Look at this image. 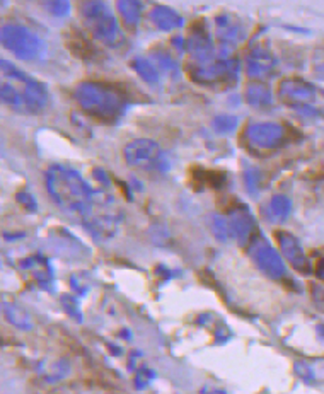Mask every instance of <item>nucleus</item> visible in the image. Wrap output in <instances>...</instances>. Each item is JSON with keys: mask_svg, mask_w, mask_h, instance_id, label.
<instances>
[{"mask_svg": "<svg viewBox=\"0 0 324 394\" xmlns=\"http://www.w3.org/2000/svg\"><path fill=\"white\" fill-rule=\"evenodd\" d=\"M0 103L22 115H38L48 106V90L14 63L0 60Z\"/></svg>", "mask_w": 324, "mask_h": 394, "instance_id": "nucleus-1", "label": "nucleus"}, {"mask_svg": "<svg viewBox=\"0 0 324 394\" xmlns=\"http://www.w3.org/2000/svg\"><path fill=\"white\" fill-rule=\"evenodd\" d=\"M47 188L56 205L67 214L77 215L82 221L92 214L96 195L74 169L65 166H51L47 173Z\"/></svg>", "mask_w": 324, "mask_h": 394, "instance_id": "nucleus-2", "label": "nucleus"}, {"mask_svg": "<svg viewBox=\"0 0 324 394\" xmlns=\"http://www.w3.org/2000/svg\"><path fill=\"white\" fill-rule=\"evenodd\" d=\"M75 100L89 116L106 123L122 118L127 108L125 97L115 86L97 81L79 84L75 89Z\"/></svg>", "mask_w": 324, "mask_h": 394, "instance_id": "nucleus-3", "label": "nucleus"}, {"mask_svg": "<svg viewBox=\"0 0 324 394\" xmlns=\"http://www.w3.org/2000/svg\"><path fill=\"white\" fill-rule=\"evenodd\" d=\"M82 17H84V22L88 24L94 38L99 40L101 43L111 48L123 45L125 36H123L122 28L104 2L94 0V2L82 3Z\"/></svg>", "mask_w": 324, "mask_h": 394, "instance_id": "nucleus-4", "label": "nucleus"}, {"mask_svg": "<svg viewBox=\"0 0 324 394\" xmlns=\"http://www.w3.org/2000/svg\"><path fill=\"white\" fill-rule=\"evenodd\" d=\"M0 45L21 60H35L43 52L40 36L19 24L0 26Z\"/></svg>", "mask_w": 324, "mask_h": 394, "instance_id": "nucleus-5", "label": "nucleus"}, {"mask_svg": "<svg viewBox=\"0 0 324 394\" xmlns=\"http://www.w3.org/2000/svg\"><path fill=\"white\" fill-rule=\"evenodd\" d=\"M125 161L128 166L137 169H150L161 168L162 162V150L159 143L149 139H137L131 140L125 147Z\"/></svg>", "mask_w": 324, "mask_h": 394, "instance_id": "nucleus-6", "label": "nucleus"}, {"mask_svg": "<svg viewBox=\"0 0 324 394\" xmlns=\"http://www.w3.org/2000/svg\"><path fill=\"white\" fill-rule=\"evenodd\" d=\"M231 60H218L212 63H197L188 69V74L195 82H202V84H212V82H220L225 79H231Z\"/></svg>", "mask_w": 324, "mask_h": 394, "instance_id": "nucleus-7", "label": "nucleus"}, {"mask_svg": "<svg viewBox=\"0 0 324 394\" xmlns=\"http://www.w3.org/2000/svg\"><path fill=\"white\" fill-rule=\"evenodd\" d=\"M188 50L191 52L193 58L197 63H209L213 58V45L209 35H206L205 28H193L190 36L186 40Z\"/></svg>", "mask_w": 324, "mask_h": 394, "instance_id": "nucleus-8", "label": "nucleus"}, {"mask_svg": "<svg viewBox=\"0 0 324 394\" xmlns=\"http://www.w3.org/2000/svg\"><path fill=\"white\" fill-rule=\"evenodd\" d=\"M252 258H254V263L258 265L259 270L263 274H266L271 278H280L284 275V263H282L280 256L277 255L275 249H271L270 246L266 244H259L254 248V253H252Z\"/></svg>", "mask_w": 324, "mask_h": 394, "instance_id": "nucleus-9", "label": "nucleus"}, {"mask_svg": "<svg viewBox=\"0 0 324 394\" xmlns=\"http://www.w3.org/2000/svg\"><path fill=\"white\" fill-rule=\"evenodd\" d=\"M277 239L278 244H280L282 251L290 263L293 265V268L300 271H307L309 270V265H307V258L304 255L302 248H300L299 241L292 236V234L287 233H278L277 234Z\"/></svg>", "mask_w": 324, "mask_h": 394, "instance_id": "nucleus-10", "label": "nucleus"}, {"mask_svg": "<svg viewBox=\"0 0 324 394\" xmlns=\"http://www.w3.org/2000/svg\"><path fill=\"white\" fill-rule=\"evenodd\" d=\"M246 137L254 145L270 147L280 140L282 128L277 125H250L246 130Z\"/></svg>", "mask_w": 324, "mask_h": 394, "instance_id": "nucleus-11", "label": "nucleus"}, {"mask_svg": "<svg viewBox=\"0 0 324 394\" xmlns=\"http://www.w3.org/2000/svg\"><path fill=\"white\" fill-rule=\"evenodd\" d=\"M229 226H231L232 237H236L241 244H248L254 230V222H252L250 214H244L243 210L234 212L231 217L227 219Z\"/></svg>", "mask_w": 324, "mask_h": 394, "instance_id": "nucleus-12", "label": "nucleus"}, {"mask_svg": "<svg viewBox=\"0 0 324 394\" xmlns=\"http://www.w3.org/2000/svg\"><path fill=\"white\" fill-rule=\"evenodd\" d=\"M150 21L154 22V26L162 29V31H172V29H178L184 24L183 17L176 10L169 9L165 6L154 7L152 13H150Z\"/></svg>", "mask_w": 324, "mask_h": 394, "instance_id": "nucleus-13", "label": "nucleus"}, {"mask_svg": "<svg viewBox=\"0 0 324 394\" xmlns=\"http://www.w3.org/2000/svg\"><path fill=\"white\" fill-rule=\"evenodd\" d=\"M120 10V16L123 17L125 24L128 26H137L138 21H140L142 16V3L140 2H133V0H123V2L116 3Z\"/></svg>", "mask_w": 324, "mask_h": 394, "instance_id": "nucleus-14", "label": "nucleus"}, {"mask_svg": "<svg viewBox=\"0 0 324 394\" xmlns=\"http://www.w3.org/2000/svg\"><path fill=\"white\" fill-rule=\"evenodd\" d=\"M2 309L9 323H13L14 326H17V328L21 329H31L33 326L31 317H29V314L26 313V310H22L21 308L13 304H3Z\"/></svg>", "mask_w": 324, "mask_h": 394, "instance_id": "nucleus-15", "label": "nucleus"}, {"mask_svg": "<svg viewBox=\"0 0 324 394\" xmlns=\"http://www.w3.org/2000/svg\"><path fill=\"white\" fill-rule=\"evenodd\" d=\"M65 45H69L70 50L77 56H81V58H92L94 56L92 47L88 43V40H86L82 33L74 31L72 36H69V40L65 41Z\"/></svg>", "mask_w": 324, "mask_h": 394, "instance_id": "nucleus-16", "label": "nucleus"}, {"mask_svg": "<svg viewBox=\"0 0 324 394\" xmlns=\"http://www.w3.org/2000/svg\"><path fill=\"white\" fill-rule=\"evenodd\" d=\"M131 65H133V70L137 72L145 82H149V84H157V82H159V70L147 58L138 56V58H135L133 62H131Z\"/></svg>", "mask_w": 324, "mask_h": 394, "instance_id": "nucleus-17", "label": "nucleus"}, {"mask_svg": "<svg viewBox=\"0 0 324 394\" xmlns=\"http://www.w3.org/2000/svg\"><path fill=\"white\" fill-rule=\"evenodd\" d=\"M236 125L237 120L231 115H220L213 121V128H216L218 134H229V132L234 130Z\"/></svg>", "mask_w": 324, "mask_h": 394, "instance_id": "nucleus-18", "label": "nucleus"}, {"mask_svg": "<svg viewBox=\"0 0 324 394\" xmlns=\"http://www.w3.org/2000/svg\"><path fill=\"white\" fill-rule=\"evenodd\" d=\"M44 7H47L48 13L51 16L56 17H65L70 10V3L69 2H63V0H55V2H44Z\"/></svg>", "mask_w": 324, "mask_h": 394, "instance_id": "nucleus-19", "label": "nucleus"}, {"mask_svg": "<svg viewBox=\"0 0 324 394\" xmlns=\"http://www.w3.org/2000/svg\"><path fill=\"white\" fill-rule=\"evenodd\" d=\"M213 230H216V236L220 237L222 241L229 239L232 237L231 234V226H229V221L224 217H216L213 219Z\"/></svg>", "mask_w": 324, "mask_h": 394, "instance_id": "nucleus-20", "label": "nucleus"}, {"mask_svg": "<svg viewBox=\"0 0 324 394\" xmlns=\"http://www.w3.org/2000/svg\"><path fill=\"white\" fill-rule=\"evenodd\" d=\"M271 210H273V214L277 215V217H285L289 212V202L285 198H282V196H277V198H273V202H271Z\"/></svg>", "mask_w": 324, "mask_h": 394, "instance_id": "nucleus-21", "label": "nucleus"}, {"mask_svg": "<svg viewBox=\"0 0 324 394\" xmlns=\"http://www.w3.org/2000/svg\"><path fill=\"white\" fill-rule=\"evenodd\" d=\"M17 200H19V202H21L22 205H24V207L31 208V210H36V202H35V198H33V196L29 195L28 191L19 193V195H17Z\"/></svg>", "mask_w": 324, "mask_h": 394, "instance_id": "nucleus-22", "label": "nucleus"}, {"mask_svg": "<svg viewBox=\"0 0 324 394\" xmlns=\"http://www.w3.org/2000/svg\"><path fill=\"white\" fill-rule=\"evenodd\" d=\"M316 274L321 280H324V260H319L318 265H316Z\"/></svg>", "mask_w": 324, "mask_h": 394, "instance_id": "nucleus-23", "label": "nucleus"}]
</instances>
